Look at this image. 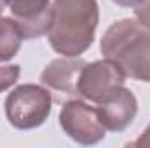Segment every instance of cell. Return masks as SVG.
Segmentation results:
<instances>
[{"instance_id":"1","label":"cell","mask_w":150,"mask_h":148,"mask_svg":"<svg viewBox=\"0 0 150 148\" xmlns=\"http://www.w3.org/2000/svg\"><path fill=\"white\" fill-rule=\"evenodd\" d=\"M98 23L96 0H54L49 44L58 54L77 58L93 45Z\"/></svg>"},{"instance_id":"2","label":"cell","mask_w":150,"mask_h":148,"mask_svg":"<svg viewBox=\"0 0 150 148\" xmlns=\"http://www.w3.org/2000/svg\"><path fill=\"white\" fill-rule=\"evenodd\" d=\"M101 54L126 77L150 84V28L138 19H119L101 38Z\"/></svg>"},{"instance_id":"3","label":"cell","mask_w":150,"mask_h":148,"mask_svg":"<svg viewBox=\"0 0 150 148\" xmlns=\"http://www.w3.org/2000/svg\"><path fill=\"white\" fill-rule=\"evenodd\" d=\"M9 124L19 131L40 127L52 110V98L47 87L35 84L18 85L4 103Z\"/></svg>"},{"instance_id":"4","label":"cell","mask_w":150,"mask_h":148,"mask_svg":"<svg viewBox=\"0 0 150 148\" xmlns=\"http://www.w3.org/2000/svg\"><path fill=\"white\" fill-rule=\"evenodd\" d=\"M59 125L65 134L79 145H96L105 138V125L101 124L96 108L80 99L67 101L59 111Z\"/></svg>"},{"instance_id":"5","label":"cell","mask_w":150,"mask_h":148,"mask_svg":"<svg viewBox=\"0 0 150 148\" xmlns=\"http://www.w3.org/2000/svg\"><path fill=\"white\" fill-rule=\"evenodd\" d=\"M124 82L126 73L107 58L86 63L79 77V96L93 103H101L115 89L122 87Z\"/></svg>"},{"instance_id":"6","label":"cell","mask_w":150,"mask_h":148,"mask_svg":"<svg viewBox=\"0 0 150 148\" xmlns=\"http://www.w3.org/2000/svg\"><path fill=\"white\" fill-rule=\"evenodd\" d=\"M23 38L47 35L52 23V5L49 0H5Z\"/></svg>"},{"instance_id":"7","label":"cell","mask_w":150,"mask_h":148,"mask_svg":"<svg viewBox=\"0 0 150 148\" xmlns=\"http://www.w3.org/2000/svg\"><path fill=\"white\" fill-rule=\"evenodd\" d=\"M96 111L107 131L122 132L134 120L138 113V101L136 96L122 85L98 103Z\"/></svg>"},{"instance_id":"8","label":"cell","mask_w":150,"mask_h":148,"mask_svg":"<svg viewBox=\"0 0 150 148\" xmlns=\"http://www.w3.org/2000/svg\"><path fill=\"white\" fill-rule=\"evenodd\" d=\"M86 61L79 58H59L52 59L40 75L42 85L65 96L79 98V77Z\"/></svg>"},{"instance_id":"9","label":"cell","mask_w":150,"mask_h":148,"mask_svg":"<svg viewBox=\"0 0 150 148\" xmlns=\"http://www.w3.org/2000/svg\"><path fill=\"white\" fill-rule=\"evenodd\" d=\"M23 37L12 18L0 16V63L11 61L21 49Z\"/></svg>"},{"instance_id":"10","label":"cell","mask_w":150,"mask_h":148,"mask_svg":"<svg viewBox=\"0 0 150 148\" xmlns=\"http://www.w3.org/2000/svg\"><path fill=\"white\" fill-rule=\"evenodd\" d=\"M21 75V68L18 65H4L0 66V92L11 89Z\"/></svg>"},{"instance_id":"11","label":"cell","mask_w":150,"mask_h":148,"mask_svg":"<svg viewBox=\"0 0 150 148\" xmlns=\"http://www.w3.org/2000/svg\"><path fill=\"white\" fill-rule=\"evenodd\" d=\"M134 16L143 26L150 28V0H143L134 7Z\"/></svg>"},{"instance_id":"12","label":"cell","mask_w":150,"mask_h":148,"mask_svg":"<svg viewBox=\"0 0 150 148\" xmlns=\"http://www.w3.org/2000/svg\"><path fill=\"white\" fill-rule=\"evenodd\" d=\"M131 145L133 147H140V148H150V125L142 132V136L136 141H133Z\"/></svg>"},{"instance_id":"13","label":"cell","mask_w":150,"mask_h":148,"mask_svg":"<svg viewBox=\"0 0 150 148\" xmlns=\"http://www.w3.org/2000/svg\"><path fill=\"white\" fill-rule=\"evenodd\" d=\"M112 2H115L117 5H122V7H136L143 0H112Z\"/></svg>"},{"instance_id":"14","label":"cell","mask_w":150,"mask_h":148,"mask_svg":"<svg viewBox=\"0 0 150 148\" xmlns=\"http://www.w3.org/2000/svg\"><path fill=\"white\" fill-rule=\"evenodd\" d=\"M5 5H7V4H5V0H0V14L4 12V9H5Z\"/></svg>"}]
</instances>
